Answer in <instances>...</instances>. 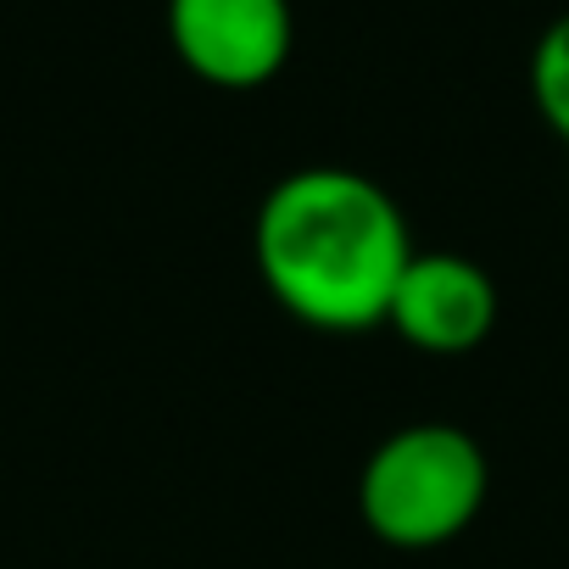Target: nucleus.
I'll return each mask as SVG.
<instances>
[{
  "instance_id": "obj_1",
  "label": "nucleus",
  "mask_w": 569,
  "mask_h": 569,
  "mask_svg": "<svg viewBox=\"0 0 569 569\" xmlns=\"http://www.w3.org/2000/svg\"><path fill=\"white\" fill-rule=\"evenodd\" d=\"M413 251L397 196L336 162L273 179L251 223L262 291L297 325L325 336H363L386 325Z\"/></svg>"
},
{
  "instance_id": "obj_2",
  "label": "nucleus",
  "mask_w": 569,
  "mask_h": 569,
  "mask_svg": "<svg viewBox=\"0 0 569 569\" xmlns=\"http://www.w3.org/2000/svg\"><path fill=\"white\" fill-rule=\"evenodd\" d=\"M491 491L486 447L447 419H413L375 441L358 475V513L375 541L430 552L458 541Z\"/></svg>"
},
{
  "instance_id": "obj_3",
  "label": "nucleus",
  "mask_w": 569,
  "mask_h": 569,
  "mask_svg": "<svg viewBox=\"0 0 569 569\" xmlns=\"http://www.w3.org/2000/svg\"><path fill=\"white\" fill-rule=\"evenodd\" d=\"M291 0H168L173 57L218 90H257L291 57Z\"/></svg>"
},
{
  "instance_id": "obj_4",
  "label": "nucleus",
  "mask_w": 569,
  "mask_h": 569,
  "mask_svg": "<svg viewBox=\"0 0 569 569\" xmlns=\"http://www.w3.org/2000/svg\"><path fill=\"white\" fill-rule=\"evenodd\" d=\"M497 279L463 251H413L386 325L425 358L480 352L497 330Z\"/></svg>"
},
{
  "instance_id": "obj_5",
  "label": "nucleus",
  "mask_w": 569,
  "mask_h": 569,
  "mask_svg": "<svg viewBox=\"0 0 569 569\" xmlns=\"http://www.w3.org/2000/svg\"><path fill=\"white\" fill-rule=\"evenodd\" d=\"M530 96H536L541 123L569 146V12L552 18L530 51Z\"/></svg>"
}]
</instances>
